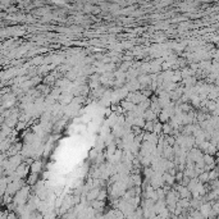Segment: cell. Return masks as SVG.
<instances>
[{
  "label": "cell",
  "mask_w": 219,
  "mask_h": 219,
  "mask_svg": "<svg viewBox=\"0 0 219 219\" xmlns=\"http://www.w3.org/2000/svg\"><path fill=\"white\" fill-rule=\"evenodd\" d=\"M172 133H174L172 124L168 123V122L163 123V135H172Z\"/></svg>",
  "instance_id": "obj_9"
},
{
  "label": "cell",
  "mask_w": 219,
  "mask_h": 219,
  "mask_svg": "<svg viewBox=\"0 0 219 219\" xmlns=\"http://www.w3.org/2000/svg\"><path fill=\"white\" fill-rule=\"evenodd\" d=\"M139 105H141L142 108L146 110V109H149V108H150V105H151V99H145V100H143L142 103H140Z\"/></svg>",
  "instance_id": "obj_14"
},
{
  "label": "cell",
  "mask_w": 219,
  "mask_h": 219,
  "mask_svg": "<svg viewBox=\"0 0 219 219\" xmlns=\"http://www.w3.org/2000/svg\"><path fill=\"white\" fill-rule=\"evenodd\" d=\"M42 62H44V58H42V57H41V55H40V57H37V58H35V59H34L32 62H31V64H34V65H36V64H39V63H42Z\"/></svg>",
  "instance_id": "obj_16"
},
{
  "label": "cell",
  "mask_w": 219,
  "mask_h": 219,
  "mask_svg": "<svg viewBox=\"0 0 219 219\" xmlns=\"http://www.w3.org/2000/svg\"><path fill=\"white\" fill-rule=\"evenodd\" d=\"M37 177H39V173H32V172H31V174H30L28 178H27V183H28V185H35L36 182H39Z\"/></svg>",
  "instance_id": "obj_10"
},
{
  "label": "cell",
  "mask_w": 219,
  "mask_h": 219,
  "mask_svg": "<svg viewBox=\"0 0 219 219\" xmlns=\"http://www.w3.org/2000/svg\"><path fill=\"white\" fill-rule=\"evenodd\" d=\"M90 121H91L90 115H83V117H82V122H83V123H89Z\"/></svg>",
  "instance_id": "obj_18"
},
{
  "label": "cell",
  "mask_w": 219,
  "mask_h": 219,
  "mask_svg": "<svg viewBox=\"0 0 219 219\" xmlns=\"http://www.w3.org/2000/svg\"><path fill=\"white\" fill-rule=\"evenodd\" d=\"M42 161L41 160H35V161H32L31 163V172L32 173H40L41 172V169H42Z\"/></svg>",
  "instance_id": "obj_3"
},
{
  "label": "cell",
  "mask_w": 219,
  "mask_h": 219,
  "mask_svg": "<svg viewBox=\"0 0 219 219\" xmlns=\"http://www.w3.org/2000/svg\"><path fill=\"white\" fill-rule=\"evenodd\" d=\"M183 82H185V85H186L187 87H191V85H195V83H196V78L192 77V76H191V77H186Z\"/></svg>",
  "instance_id": "obj_12"
},
{
  "label": "cell",
  "mask_w": 219,
  "mask_h": 219,
  "mask_svg": "<svg viewBox=\"0 0 219 219\" xmlns=\"http://www.w3.org/2000/svg\"><path fill=\"white\" fill-rule=\"evenodd\" d=\"M197 178H199L200 182H203V183H204V182H208V181H210V179H209V172H205V171H204L203 173L199 174Z\"/></svg>",
  "instance_id": "obj_11"
},
{
  "label": "cell",
  "mask_w": 219,
  "mask_h": 219,
  "mask_svg": "<svg viewBox=\"0 0 219 219\" xmlns=\"http://www.w3.org/2000/svg\"><path fill=\"white\" fill-rule=\"evenodd\" d=\"M163 178H164V182L167 185H169V186H173L174 183L177 182V181H176V176H173V174H171L169 172H164V173H163Z\"/></svg>",
  "instance_id": "obj_2"
},
{
  "label": "cell",
  "mask_w": 219,
  "mask_h": 219,
  "mask_svg": "<svg viewBox=\"0 0 219 219\" xmlns=\"http://www.w3.org/2000/svg\"><path fill=\"white\" fill-rule=\"evenodd\" d=\"M121 105L123 106V109L126 111H132V110H136V108H137V104L129 101V100H124V101H122Z\"/></svg>",
  "instance_id": "obj_4"
},
{
  "label": "cell",
  "mask_w": 219,
  "mask_h": 219,
  "mask_svg": "<svg viewBox=\"0 0 219 219\" xmlns=\"http://www.w3.org/2000/svg\"><path fill=\"white\" fill-rule=\"evenodd\" d=\"M106 196H108V191H106V190H100L99 196H97V200H105Z\"/></svg>",
  "instance_id": "obj_15"
},
{
  "label": "cell",
  "mask_w": 219,
  "mask_h": 219,
  "mask_svg": "<svg viewBox=\"0 0 219 219\" xmlns=\"http://www.w3.org/2000/svg\"><path fill=\"white\" fill-rule=\"evenodd\" d=\"M211 209H213L211 204H209V203H206V204H201V206H200V213H201L203 215H205V217H209V215H210Z\"/></svg>",
  "instance_id": "obj_5"
},
{
  "label": "cell",
  "mask_w": 219,
  "mask_h": 219,
  "mask_svg": "<svg viewBox=\"0 0 219 219\" xmlns=\"http://www.w3.org/2000/svg\"><path fill=\"white\" fill-rule=\"evenodd\" d=\"M131 65H132V63H131V62H129V60H124V62H123V63L121 64V67H119V69H122V71H124V72H126V71L128 69V68H131Z\"/></svg>",
  "instance_id": "obj_13"
},
{
  "label": "cell",
  "mask_w": 219,
  "mask_h": 219,
  "mask_svg": "<svg viewBox=\"0 0 219 219\" xmlns=\"http://www.w3.org/2000/svg\"><path fill=\"white\" fill-rule=\"evenodd\" d=\"M99 192H100V189H92L91 191H89L86 193V199H87V201H92V200H95L97 199L99 196Z\"/></svg>",
  "instance_id": "obj_6"
},
{
  "label": "cell",
  "mask_w": 219,
  "mask_h": 219,
  "mask_svg": "<svg viewBox=\"0 0 219 219\" xmlns=\"http://www.w3.org/2000/svg\"><path fill=\"white\" fill-rule=\"evenodd\" d=\"M24 126H26V122H24V121H22V122H21V121H19V122L17 123V129H23V128H24Z\"/></svg>",
  "instance_id": "obj_17"
},
{
  "label": "cell",
  "mask_w": 219,
  "mask_h": 219,
  "mask_svg": "<svg viewBox=\"0 0 219 219\" xmlns=\"http://www.w3.org/2000/svg\"><path fill=\"white\" fill-rule=\"evenodd\" d=\"M30 190H31L30 186H23L13 196V203H16L17 205H26L30 197Z\"/></svg>",
  "instance_id": "obj_1"
},
{
  "label": "cell",
  "mask_w": 219,
  "mask_h": 219,
  "mask_svg": "<svg viewBox=\"0 0 219 219\" xmlns=\"http://www.w3.org/2000/svg\"><path fill=\"white\" fill-rule=\"evenodd\" d=\"M156 117H158V114L155 113V111L153 109H146L145 110V113H143V118H145L146 121H155L156 119Z\"/></svg>",
  "instance_id": "obj_7"
},
{
  "label": "cell",
  "mask_w": 219,
  "mask_h": 219,
  "mask_svg": "<svg viewBox=\"0 0 219 219\" xmlns=\"http://www.w3.org/2000/svg\"><path fill=\"white\" fill-rule=\"evenodd\" d=\"M91 206L95 210H97V211H101L103 209H104V200H97V199H95V200H92L91 201Z\"/></svg>",
  "instance_id": "obj_8"
}]
</instances>
